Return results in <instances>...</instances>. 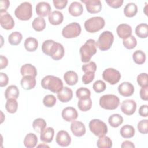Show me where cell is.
I'll list each match as a JSON object with an SVG mask.
<instances>
[{
    "mask_svg": "<svg viewBox=\"0 0 148 148\" xmlns=\"http://www.w3.org/2000/svg\"><path fill=\"white\" fill-rule=\"evenodd\" d=\"M43 103L45 106L51 108L54 106L56 103V98L55 96L51 94L47 95L44 97Z\"/></svg>",
    "mask_w": 148,
    "mask_h": 148,
    "instance_id": "7bdbcfd3",
    "label": "cell"
},
{
    "mask_svg": "<svg viewBox=\"0 0 148 148\" xmlns=\"http://www.w3.org/2000/svg\"><path fill=\"white\" fill-rule=\"evenodd\" d=\"M56 140L59 146L66 147L71 144V138L67 131L61 130L57 134Z\"/></svg>",
    "mask_w": 148,
    "mask_h": 148,
    "instance_id": "5bb4252c",
    "label": "cell"
},
{
    "mask_svg": "<svg viewBox=\"0 0 148 148\" xmlns=\"http://www.w3.org/2000/svg\"><path fill=\"white\" fill-rule=\"evenodd\" d=\"M9 78L7 75L5 73H0V86L1 87L6 86L8 84Z\"/></svg>",
    "mask_w": 148,
    "mask_h": 148,
    "instance_id": "816d5d0a",
    "label": "cell"
},
{
    "mask_svg": "<svg viewBox=\"0 0 148 148\" xmlns=\"http://www.w3.org/2000/svg\"><path fill=\"white\" fill-rule=\"evenodd\" d=\"M47 124L46 121L42 118H38L34 120L32 127L34 130L38 133H40L46 127Z\"/></svg>",
    "mask_w": 148,
    "mask_h": 148,
    "instance_id": "d590c367",
    "label": "cell"
},
{
    "mask_svg": "<svg viewBox=\"0 0 148 148\" xmlns=\"http://www.w3.org/2000/svg\"><path fill=\"white\" fill-rule=\"evenodd\" d=\"M0 24L5 29H12L14 26V21L12 16L7 12L0 13Z\"/></svg>",
    "mask_w": 148,
    "mask_h": 148,
    "instance_id": "8fae6325",
    "label": "cell"
},
{
    "mask_svg": "<svg viewBox=\"0 0 148 148\" xmlns=\"http://www.w3.org/2000/svg\"><path fill=\"white\" fill-rule=\"evenodd\" d=\"M136 35L140 38H146L148 36V25L145 23L138 25L135 28Z\"/></svg>",
    "mask_w": 148,
    "mask_h": 148,
    "instance_id": "1f68e13d",
    "label": "cell"
},
{
    "mask_svg": "<svg viewBox=\"0 0 148 148\" xmlns=\"http://www.w3.org/2000/svg\"><path fill=\"white\" fill-rule=\"evenodd\" d=\"M64 79L67 84L73 86L76 84L78 81V76L75 71H68L64 75Z\"/></svg>",
    "mask_w": 148,
    "mask_h": 148,
    "instance_id": "484cf974",
    "label": "cell"
},
{
    "mask_svg": "<svg viewBox=\"0 0 148 148\" xmlns=\"http://www.w3.org/2000/svg\"><path fill=\"white\" fill-rule=\"evenodd\" d=\"M139 132L143 134H146L148 132V120L147 119L140 121L137 125Z\"/></svg>",
    "mask_w": 148,
    "mask_h": 148,
    "instance_id": "ee69618b",
    "label": "cell"
},
{
    "mask_svg": "<svg viewBox=\"0 0 148 148\" xmlns=\"http://www.w3.org/2000/svg\"><path fill=\"white\" fill-rule=\"evenodd\" d=\"M113 41V34L109 31H105L100 34L96 43L97 47H98L101 50L105 51L111 47Z\"/></svg>",
    "mask_w": 148,
    "mask_h": 148,
    "instance_id": "52a82bcc",
    "label": "cell"
},
{
    "mask_svg": "<svg viewBox=\"0 0 148 148\" xmlns=\"http://www.w3.org/2000/svg\"><path fill=\"white\" fill-rule=\"evenodd\" d=\"M10 5V2L8 0H1L0 1V13L6 12Z\"/></svg>",
    "mask_w": 148,
    "mask_h": 148,
    "instance_id": "db71d44e",
    "label": "cell"
},
{
    "mask_svg": "<svg viewBox=\"0 0 148 148\" xmlns=\"http://www.w3.org/2000/svg\"><path fill=\"white\" fill-rule=\"evenodd\" d=\"M121 147L122 148H125V147H131V148H134L135 145L134 144L129 140H125L123 142L121 145Z\"/></svg>",
    "mask_w": 148,
    "mask_h": 148,
    "instance_id": "6f0895ef",
    "label": "cell"
},
{
    "mask_svg": "<svg viewBox=\"0 0 148 148\" xmlns=\"http://www.w3.org/2000/svg\"><path fill=\"white\" fill-rule=\"evenodd\" d=\"M99 105L107 110H114L120 104L119 98L114 94L103 95L99 98Z\"/></svg>",
    "mask_w": 148,
    "mask_h": 148,
    "instance_id": "8992f818",
    "label": "cell"
},
{
    "mask_svg": "<svg viewBox=\"0 0 148 148\" xmlns=\"http://www.w3.org/2000/svg\"><path fill=\"white\" fill-rule=\"evenodd\" d=\"M54 7L57 9H62L67 5L68 1L66 0H54L53 1Z\"/></svg>",
    "mask_w": 148,
    "mask_h": 148,
    "instance_id": "f907efd6",
    "label": "cell"
},
{
    "mask_svg": "<svg viewBox=\"0 0 148 148\" xmlns=\"http://www.w3.org/2000/svg\"><path fill=\"white\" fill-rule=\"evenodd\" d=\"M82 71L84 72H95L97 70V65L94 61H90L88 64H85L82 66Z\"/></svg>",
    "mask_w": 148,
    "mask_h": 148,
    "instance_id": "7dc6e473",
    "label": "cell"
},
{
    "mask_svg": "<svg viewBox=\"0 0 148 148\" xmlns=\"http://www.w3.org/2000/svg\"><path fill=\"white\" fill-rule=\"evenodd\" d=\"M25 49L29 52L35 51L38 47V42L36 38L32 37L27 38L24 43Z\"/></svg>",
    "mask_w": 148,
    "mask_h": 148,
    "instance_id": "83f0119b",
    "label": "cell"
},
{
    "mask_svg": "<svg viewBox=\"0 0 148 148\" xmlns=\"http://www.w3.org/2000/svg\"><path fill=\"white\" fill-rule=\"evenodd\" d=\"M97 146L98 148H110L112 146V141L109 137L102 135L99 137Z\"/></svg>",
    "mask_w": 148,
    "mask_h": 148,
    "instance_id": "d6a6232c",
    "label": "cell"
},
{
    "mask_svg": "<svg viewBox=\"0 0 148 148\" xmlns=\"http://www.w3.org/2000/svg\"><path fill=\"white\" fill-rule=\"evenodd\" d=\"M70 128L73 134L77 137L82 136L86 133L85 125L81 121H73L71 124Z\"/></svg>",
    "mask_w": 148,
    "mask_h": 148,
    "instance_id": "9a60e30c",
    "label": "cell"
},
{
    "mask_svg": "<svg viewBox=\"0 0 148 148\" xmlns=\"http://www.w3.org/2000/svg\"><path fill=\"white\" fill-rule=\"evenodd\" d=\"M73 97L72 90L68 87H64L57 93V98L62 102H68L71 100Z\"/></svg>",
    "mask_w": 148,
    "mask_h": 148,
    "instance_id": "ffe728a7",
    "label": "cell"
},
{
    "mask_svg": "<svg viewBox=\"0 0 148 148\" xmlns=\"http://www.w3.org/2000/svg\"><path fill=\"white\" fill-rule=\"evenodd\" d=\"M116 31L118 36L123 39L128 38L132 34L131 27L127 24H119L117 27Z\"/></svg>",
    "mask_w": 148,
    "mask_h": 148,
    "instance_id": "d6986e66",
    "label": "cell"
},
{
    "mask_svg": "<svg viewBox=\"0 0 148 148\" xmlns=\"http://www.w3.org/2000/svg\"><path fill=\"white\" fill-rule=\"evenodd\" d=\"M16 17L20 20H29L32 16V5L28 2H24L17 7L14 11Z\"/></svg>",
    "mask_w": 148,
    "mask_h": 148,
    "instance_id": "277c9868",
    "label": "cell"
},
{
    "mask_svg": "<svg viewBox=\"0 0 148 148\" xmlns=\"http://www.w3.org/2000/svg\"><path fill=\"white\" fill-rule=\"evenodd\" d=\"M77 106L79 109L83 112H86L90 110L92 106L91 99L88 98L87 99H79L77 103Z\"/></svg>",
    "mask_w": 148,
    "mask_h": 148,
    "instance_id": "f35d334b",
    "label": "cell"
},
{
    "mask_svg": "<svg viewBox=\"0 0 148 148\" xmlns=\"http://www.w3.org/2000/svg\"><path fill=\"white\" fill-rule=\"evenodd\" d=\"M138 12L136 5L133 2L128 3L124 9V13L128 17H132L136 15Z\"/></svg>",
    "mask_w": 148,
    "mask_h": 148,
    "instance_id": "4dcf8cb0",
    "label": "cell"
},
{
    "mask_svg": "<svg viewBox=\"0 0 148 148\" xmlns=\"http://www.w3.org/2000/svg\"><path fill=\"white\" fill-rule=\"evenodd\" d=\"M97 43L92 39H88L86 43L80 48L81 60L83 62H88L90 61L92 56L97 53Z\"/></svg>",
    "mask_w": 148,
    "mask_h": 148,
    "instance_id": "3957f363",
    "label": "cell"
},
{
    "mask_svg": "<svg viewBox=\"0 0 148 148\" xmlns=\"http://www.w3.org/2000/svg\"><path fill=\"white\" fill-rule=\"evenodd\" d=\"M85 3L87 10L90 13H97L102 9V3L99 0H81Z\"/></svg>",
    "mask_w": 148,
    "mask_h": 148,
    "instance_id": "4fadbf2b",
    "label": "cell"
},
{
    "mask_svg": "<svg viewBox=\"0 0 148 148\" xmlns=\"http://www.w3.org/2000/svg\"><path fill=\"white\" fill-rule=\"evenodd\" d=\"M32 27L36 31H42L46 27V21L42 17H36L32 23Z\"/></svg>",
    "mask_w": 148,
    "mask_h": 148,
    "instance_id": "836d02e7",
    "label": "cell"
},
{
    "mask_svg": "<svg viewBox=\"0 0 148 148\" xmlns=\"http://www.w3.org/2000/svg\"><path fill=\"white\" fill-rule=\"evenodd\" d=\"M136 109V103L133 99L124 100L121 104V110L126 115L133 114Z\"/></svg>",
    "mask_w": 148,
    "mask_h": 148,
    "instance_id": "7c38bea8",
    "label": "cell"
},
{
    "mask_svg": "<svg viewBox=\"0 0 148 148\" xmlns=\"http://www.w3.org/2000/svg\"><path fill=\"white\" fill-rule=\"evenodd\" d=\"M0 63H1V69H2L5 68H6L8 64V60L7 59V58L5 56H3V55H1V61H0Z\"/></svg>",
    "mask_w": 148,
    "mask_h": 148,
    "instance_id": "9f6ffc18",
    "label": "cell"
},
{
    "mask_svg": "<svg viewBox=\"0 0 148 148\" xmlns=\"http://www.w3.org/2000/svg\"><path fill=\"white\" fill-rule=\"evenodd\" d=\"M138 84L141 87H145L148 86V78L146 73H141L137 76Z\"/></svg>",
    "mask_w": 148,
    "mask_h": 148,
    "instance_id": "f6af8a7d",
    "label": "cell"
},
{
    "mask_svg": "<svg viewBox=\"0 0 148 148\" xmlns=\"http://www.w3.org/2000/svg\"><path fill=\"white\" fill-rule=\"evenodd\" d=\"M54 130L52 127H47L40 132V140L46 143H50L53 139Z\"/></svg>",
    "mask_w": 148,
    "mask_h": 148,
    "instance_id": "d4e9b609",
    "label": "cell"
},
{
    "mask_svg": "<svg viewBox=\"0 0 148 148\" xmlns=\"http://www.w3.org/2000/svg\"><path fill=\"white\" fill-rule=\"evenodd\" d=\"M81 30L80 25L76 22H73L68 24L62 29V35L65 38H73L80 34Z\"/></svg>",
    "mask_w": 148,
    "mask_h": 148,
    "instance_id": "9c48e42d",
    "label": "cell"
},
{
    "mask_svg": "<svg viewBox=\"0 0 148 148\" xmlns=\"http://www.w3.org/2000/svg\"><path fill=\"white\" fill-rule=\"evenodd\" d=\"M107 4L113 8H119L123 5L124 1L123 0H106Z\"/></svg>",
    "mask_w": 148,
    "mask_h": 148,
    "instance_id": "681fc988",
    "label": "cell"
},
{
    "mask_svg": "<svg viewBox=\"0 0 148 148\" xmlns=\"http://www.w3.org/2000/svg\"><path fill=\"white\" fill-rule=\"evenodd\" d=\"M120 135L124 138H130L134 136L135 131L134 128L130 125H123L120 131Z\"/></svg>",
    "mask_w": 148,
    "mask_h": 148,
    "instance_id": "f546056e",
    "label": "cell"
},
{
    "mask_svg": "<svg viewBox=\"0 0 148 148\" xmlns=\"http://www.w3.org/2000/svg\"><path fill=\"white\" fill-rule=\"evenodd\" d=\"M37 142V136L33 133H29L27 134L24 139V145L27 148H33L35 147Z\"/></svg>",
    "mask_w": 148,
    "mask_h": 148,
    "instance_id": "4316f807",
    "label": "cell"
},
{
    "mask_svg": "<svg viewBox=\"0 0 148 148\" xmlns=\"http://www.w3.org/2000/svg\"><path fill=\"white\" fill-rule=\"evenodd\" d=\"M95 72H88L84 73L83 76H82V82L85 84H88L90 83L94 79Z\"/></svg>",
    "mask_w": 148,
    "mask_h": 148,
    "instance_id": "c3c4849f",
    "label": "cell"
},
{
    "mask_svg": "<svg viewBox=\"0 0 148 148\" xmlns=\"http://www.w3.org/2000/svg\"><path fill=\"white\" fill-rule=\"evenodd\" d=\"M89 128L90 131L97 136L105 135L108 132V127L106 124L99 119H93L89 123Z\"/></svg>",
    "mask_w": 148,
    "mask_h": 148,
    "instance_id": "ba28073f",
    "label": "cell"
},
{
    "mask_svg": "<svg viewBox=\"0 0 148 148\" xmlns=\"http://www.w3.org/2000/svg\"><path fill=\"white\" fill-rule=\"evenodd\" d=\"M68 12L71 15L77 17L80 16L83 12V8L82 5L79 2L75 1L71 3L68 8Z\"/></svg>",
    "mask_w": 148,
    "mask_h": 148,
    "instance_id": "603a6c76",
    "label": "cell"
},
{
    "mask_svg": "<svg viewBox=\"0 0 148 148\" xmlns=\"http://www.w3.org/2000/svg\"><path fill=\"white\" fill-rule=\"evenodd\" d=\"M41 86L44 89H47L53 93L59 92L63 88V83L58 77L47 75L41 81Z\"/></svg>",
    "mask_w": 148,
    "mask_h": 148,
    "instance_id": "7a4b0ae2",
    "label": "cell"
},
{
    "mask_svg": "<svg viewBox=\"0 0 148 148\" xmlns=\"http://www.w3.org/2000/svg\"><path fill=\"white\" fill-rule=\"evenodd\" d=\"M123 43L126 49H132L136 47L137 45V40L133 35H131L128 38L123 39Z\"/></svg>",
    "mask_w": 148,
    "mask_h": 148,
    "instance_id": "b9f144b4",
    "label": "cell"
},
{
    "mask_svg": "<svg viewBox=\"0 0 148 148\" xmlns=\"http://www.w3.org/2000/svg\"><path fill=\"white\" fill-rule=\"evenodd\" d=\"M5 108L8 112L10 113H14L18 108V102L15 98H9L7 99Z\"/></svg>",
    "mask_w": 148,
    "mask_h": 148,
    "instance_id": "8d00e7d4",
    "label": "cell"
},
{
    "mask_svg": "<svg viewBox=\"0 0 148 148\" xmlns=\"http://www.w3.org/2000/svg\"><path fill=\"white\" fill-rule=\"evenodd\" d=\"M21 86L24 90H29L34 88L36 85V82L35 77L33 76H23L21 82Z\"/></svg>",
    "mask_w": 148,
    "mask_h": 148,
    "instance_id": "44dd1931",
    "label": "cell"
},
{
    "mask_svg": "<svg viewBox=\"0 0 148 148\" xmlns=\"http://www.w3.org/2000/svg\"><path fill=\"white\" fill-rule=\"evenodd\" d=\"M51 10L50 5L46 2H40L36 5V13L42 17L49 15L51 13Z\"/></svg>",
    "mask_w": 148,
    "mask_h": 148,
    "instance_id": "ac0fdd59",
    "label": "cell"
},
{
    "mask_svg": "<svg viewBox=\"0 0 148 148\" xmlns=\"http://www.w3.org/2000/svg\"><path fill=\"white\" fill-rule=\"evenodd\" d=\"M140 97L142 99L147 101L148 99V86L143 87L140 90Z\"/></svg>",
    "mask_w": 148,
    "mask_h": 148,
    "instance_id": "f5cc1de1",
    "label": "cell"
},
{
    "mask_svg": "<svg viewBox=\"0 0 148 148\" xmlns=\"http://www.w3.org/2000/svg\"><path fill=\"white\" fill-rule=\"evenodd\" d=\"M134 87L130 82H125L121 83L118 87L119 94L123 97L131 96L134 92Z\"/></svg>",
    "mask_w": 148,
    "mask_h": 148,
    "instance_id": "2e32d148",
    "label": "cell"
},
{
    "mask_svg": "<svg viewBox=\"0 0 148 148\" xmlns=\"http://www.w3.org/2000/svg\"><path fill=\"white\" fill-rule=\"evenodd\" d=\"M19 90L15 85L9 86L5 90V97L6 99L9 98H18L19 96Z\"/></svg>",
    "mask_w": 148,
    "mask_h": 148,
    "instance_id": "f1b7e54d",
    "label": "cell"
},
{
    "mask_svg": "<svg viewBox=\"0 0 148 148\" xmlns=\"http://www.w3.org/2000/svg\"><path fill=\"white\" fill-rule=\"evenodd\" d=\"M42 50L43 53L56 61L61 59L64 57L65 53L64 48L61 43L51 39L43 42Z\"/></svg>",
    "mask_w": 148,
    "mask_h": 148,
    "instance_id": "6da1fadb",
    "label": "cell"
},
{
    "mask_svg": "<svg viewBox=\"0 0 148 148\" xmlns=\"http://www.w3.org/2000/svg\"><path fill=\"white\" fill-rule=\"evenodd\" d=\"M23 38L22 34L18 32L15 31L11 33L8 36V41L9 43L12 45H18L20 43Z\"/></svg>",
    "mask_w": 148,
    "mask_h": 148,
    "instance_id": "74e56055",
    "label": "cell"
},
{
    "mask_svg": "<svg viewBox=\"0 0 148 148\" xmlns=\"http://www.w3.org/2000/svg\"><path fill=\"white\" fill-rule=\"evenodd\" d=\"M48 19L51 24L57 25L62 23L64 20V16L62 12L58 10H54L50 13Z\"/></svg>",
    "mask_w": 148,
    "mask_h": 148,
    "instance_id": "7402d4cb",
    "label": "cell"
},
{
    "mask_svg": "<svg viewBox=\"0 0 148 148\" xmlns=\"http://www.w3.org/2000/svg\"><path fill=\"white\" fill-rule=\"evenodd\" d=\"M132 58L136 64L141 65L146 61V54L143 51L138 50L134 52L132 54Z\"/></svg>",
    "mask_w": 148,
    "mask_h": 148,
    "instance_id": "ab89813d",
    "label": "cell"
},
{
    "mask_svg": "<svg viewBox=\"0 0 148 148\" xmlns=\"http://www.w3.org/2000/svg\"><path fill=\"white\" fill-rule=\"evenodd\" d=\"M105 24L104 19L101 17H93L84 22L85 29L90 33H94L102 29Z\"/></svg>",
    "mask_w": 148,
    "mask_h": 148,
    "instance_id": "5b68a950",
    "label": "cell"
},
{
    "mask_svg": "<svg viewBox=\"0 0 148 148\" xmlns=\"http://www.w3.org/2000/svg\"><path fill=\"white\" fill-rule=\"evenodd\" d=\"M76 95L79 99H87L90 97L91 91L86 87H80L76 90Z\"/></svg>",
    "mask_w": 148,
    "mask_h": 148,
    "instance_id": "60d3db41",
    "label": "cell"
},
{
    "mask_svg": "<svg viewBox=\"0 0 148 148\" xmlns=\"http://www.w3.org/2000/svg\"><path fill=\"white\" fill-rule=\"evenodd\" d=\"M61 115L64 120L69 122L75 120L77 118L78 113L75 108L73 107H66L62 110Z\"/></svg>",
    "mask_w": 148,
    "mask_h": 148,
    "instance_id": "e0dca14e",
    "label": "cell"
},
{
    "mask_svg": "<svg viewBox=\"0 0 148 148\" xmlns=\"http://www.w3.org/2000/svg\"><path fill=\"white\" fill-rule=\"evenodd\" d=\"M93 89L97 93H101L105 90L106 89V84L105 83L101 80H97L93 84Z\"/></svg>",
    "mask_w": 148,
    "mask_h": 148,
    "instance_id": "bcb514c9",
    "label": "cell"
},
{
    "mask_svg": "<svg viewBox=\"0 0 148 148\" xmlns=\"http://www.w3.org/2000/svg\"><path fill=\"white\" fill-rule=\"evenodd\" d=\"M108 122L111 127L117 128L123 123V118L119 114H113L109 116Z\"/></svg>",
    "mask_w": 148,
    "mask_h": 148,
    "instance_id": "e575fe53",
    "label": "cell"
},
{
    "mask_svg": "<svg viewBox=\"0 0 148 148\" xmlns=\"http://www.w3.org/2000/svg\"><path fill=\"white\" fill-rule=\"evenodd\" d=\"M20 73L23 76H37V70L36 68L31 64H25L21 66Z\"/></svg>",
    "mask_w": 148,
    "mask_h": 148,
    "instance_id": "cb8c5ba5",
    "label": "cell"
},
{
    "mask_svg": "<svg viewBox=\"0 0 148 148\" xmlns=\"http://www.w3.org/2000/svg\"><path fill=\"white\" fill-rule=\"evenodd\" d=\"M139 114L142 117H147L148 115V106L147 105H142L139 109Z\"/></svg>",
    "mask_w": 148,
    "mask_h": 148,
    "instance_id": "11a10c76",
    "label": "cell"
},
{
    "mask_svg": "<svg viewBox=\"0 0 148 148\" xmlns=\"http://www.w3.org/2000/svg\"><path fill=\"white\" fill-rule=\"evenodd\" d=\"M102 77L104 80L112 85L117 83L121 79L120 72L114 68H109L103 71Z\"/></svg>",
    "mask_w": 148,
    "mask_h": 148,
    "instance_id": "30bf717a",
    "label": "cell"
}]
</instances>
